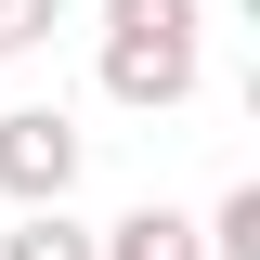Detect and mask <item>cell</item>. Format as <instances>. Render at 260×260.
Masks as SVG:
<instances>
[{
    "mask_svg": "<svg viewBox=\"0 0 260 260\" xmlns=\"http://www.w3.org/2000/svg\"><path fill=\"white\" fill-rule=\"evenodd\" d=\"M78 156H91V143H78L65 104H13V117H0V195H13V208H65V195H78Z\"/></svg>",
    "mask_w": 260,
    "mask_h": 260,
    "instance_id": "obj_2",
    "label": "cell"
},
{
    "mask_svg": "<svg viewBox=\"0 0 260 260\" xmlns=\"http://www.w3.org/2000/svg\"><path fill=\"white\" fill-rule=\"evenodd\" d=\"M0 260H91V221H78V208H13Z\"/></svg>",
    "mask_w": 260,
    "mask_h": 260,
    "instance_id": "obj_4",
    "label": "cell"
},
{
    "mask_svg": "<svg viewBox=\"0 0 260 260\" xmlns=\"http://www.w3.org/2000/svg\"><path fill=\"white\" fill-rule=\"evenodd\" d=\"M195 78H208L195 0H104V104L169 117V104H195Z\"/></svg>",
    "mask_w": 260,
    "mask_h": 260,
    "instance_id": "obj_1",
    "label": "cell"
},
{
    "mask_svg": "<svg viewBox=\"0 0 260 260\" xmlns=\"http://www.w3.org/2000/svg\"><path fill=\"white\" fill-rule=\"evenodd\" d=\"M91 260H208V234H195L182 208H156V195H143V208H117V221L91 234Z\"/></svg>",
    "mask_w": 260,
    "mask_h": 260,
    "instance_id": "obj_3",
    "label": "cell"
},
{
    "mask_svg": "<svg viewBox=\"0 0 260 260\" xmlns=\"http://www.w3.org/2000/svg\"><path fill=\"white\" fill-rule=\"evenodd\" d=\"M52 26H65V0H0V65H13V52H39Z\"/></svg>",
    "mask_w": 260,
    "mask_h": 260,
    "instance_id": "obj_6",
    "label": "cell"
},
{
    "mask_svg": "<svg viewBox=\"0 0 260 260\" xmlns=\"http://www.w3.org/2000/svg\"><path fill=\"white\" fill-rule=\"evenodd\" d=\"M195 234H208V260H260V182H234V195H221Z\"/></svg>",
    "mask_w": 260,
    "mask_h": 260,
    "instance_id": "obj_5",
    "label": "cell"
}]
</instances>
